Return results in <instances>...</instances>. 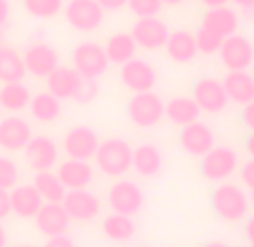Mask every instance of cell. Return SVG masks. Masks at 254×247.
<instances>
[{
  "instance_id": "1",
  "label": "cell",
  "mask_w": 254,
  "mask_h": 247,
  "mask_svg": "<svg viewBox=\"0 0 254 247\" xmlns=\"http://www.w3.org/2000/svg\"><path fill=\"white\" fill-rule=\"evenodd\" d=\"M211 209L225 223H241L250 214V195L241 185L218 182L211 191Z\"/></svg>"
},
{
  "instance_id": "2",
  "label": "cell",
  "mask_w": 254,
  "mask_h": 247,
  "mask_svg": "<svg viewBox=\"0 0 254 247\" xmlns=\"http://www.w3.org/2000/svg\"><path fill=\"white\" fill-rule=\"evenodd\" d=\"M95 167L108 178H124L130 171L133 162V146L122 137H108L99 142L95 153Z\"/></svg>"
},
{
  "instance_id": "3",
  "label": "cell",
  "mask_w": 254,
  "mask_h": 247,
  "mask_svg": "<svg viewBox=\"0 0 254 247\" xmlns=\"http://www.w3.org/2000/svg\"><path fill=\"white\" fill-rule=\"evenodd\" d=\"M126 117L137 128H153L164 119V101L158 92H133L126 104Z\"/></svg>"
},
{
  "instance_id": "4",
  "label": "cell",
  "mask_w": 254,
  "mask_h": 247,
  "mask_svg": "<svg viewBox=\"0 0 254 247\" xmlns=\"http://www.w3.org/2000/svg\"><path fill=\"white\" fill-rule=\"evenodd\" d=\"M72 67L83 76V79L97 81L101 74H106L108 70V57L104 52V45L95 43V41H81L72 48Z\"/></svg>"
},
{
  "instance_id": "5",
  "label": "cell",
  "mask_w": 254,
  "mask_h": 247,
  "mask_svg": "<svg viewBox=\"0 0 254 247\" xmlns=\"http://www.w3.org/2000/svg\"><path fill=\"white\" fill-rule=\"evenodd\" d=\"M239 169V155L230 146H211L200 157V176L209 182H225Z\"/></svg>"
},
{
  "instance_id": "6",
  "label": "cell",
  "mask_w": 254,
  "mask_h": 247,
  "mask_svg": "<svg viewBox=\"0 0 254 247\" xmlns=\"http://www.w3.org/2000/svg\"><path fill=\"white\" fill-rule=\"evenodd\" d=\"M104 14L106 11L97 0H67L63 5L65 23L79 34H90L99 29L104 23Z\"/></svg>"
},
{
  "instance_id": "7",
  "label": "cell",
  "mask_w": 254,
  "mask_h": 247,
  "mask_svg": "<svg viewBox=\"0 0 254 247\" xmlns=\"http://www.w3.org/2000/svg\"><path fill=\"white\" fill-rule=\"evenodd\" d=\"M108 207L115 214H124L133 218L144 207V191L137 182H130L126 178H117L108 189Z\"/></svg>"
},
{
  "instance_id": "8",
  "label": "cell",
  "mask_w": 254,
  "mask_h": 247,
  "mask_svg": "<svg viewBox=\"0 0 254 247\" xmlns=\"http://www.w3.org/2000/svg\"><path fill=\"white\" fill-rule=\"evenodd\" d=\"M191 99L198 104L200 113L207 115H218L227 108L230 99L223 88V81L216 76H200L191 88Z\"/></svg>"
},
{
  "instance_id": "9",
  "label": "cell",
  "mask_w": 254,
  "mask_h": 247,
  "mask_svg": "<svg viewBox=\"0 0 254 247\" xmlns=\"http://www.w3.org/2000/svg\"><path fill=\"white\" fill-rule=\"evenodd\" d=\"M120 81L130 92H149L158 83V72L146 59L133 57L120 65Z\"/></svg>"
},
{
  "instance_id": "10",
  "label": "cell",
  "mask_w": 254,
  "mask_h": 247,
  "mask_svg": "<svg viewBox=\"0 0 254 247\" xmlns=\"http://www.w3.org/2000/svg\"><path fill=\"white\" fill-rule=\"evenodd\" d=\"M101 139L97 137V133L88 126H72V128L65 130L61 139V148L70 160H83L90 162L97 153V146H99Z\"/></svg>"
},
{
  "instance_id": "11",
  "label": "cell",
  "mask_w": 254,
  "mask_h": 247,
  "mask_svg": "<svg viewBox=\"0 0 254 247\" xmlns=\"http://www.w3.org/2000/svg\"><path fill=\"white\" fill-rule=\"evenodd\" d=\"M25 162L34 173L39 171H52L59 164V148L57 142L48 135H32L27 146L23 148Z\"/></svg>"
},
{
  "instance_id": "12",
  "label": "cell",
  "mask_w": 254,
  "mask_h": 247,
  "mask_svg": "<svg viewBox=\"0 0 254 247\" xmlns=\"http://www.w3.org/2000/svg\"><path fill=\"white\" fill-rule=\"evenodd\" d=\"M128 34L133 36L137 48L146 50V52H158V50H162L164 43H167L169 27L158 16H151V18H137Z\"/></svg>"
},
{
  "instance_id": "13",
  "label": "cell",
  "mask_w": 254,
  "mask_h": 247,
  "mask_svg": "<svg viewBox=\"0 0 254 247\" xmlns=\"http://www.w3.org/2000/svg\"><path fill=\"white\" fill-rule=\"evenodd\" d=\"M218 57H221L225 70H248L254 63V45L250 38L241 36V34H232V36L223 38Z\"/></svg>"
},
{
  "instance_id": "14",
  "label": "cell",
  "mask_w": 254,
  "mask_h": 247,
  "mask_svg": "<svg viewBox=\"0 0 254 247\" xmlns=\"http://www.w3.org/2000/svg\"><path fill=\"white\" fill-rule=\"evenodd\" d=\"M23 61H25L27 74L36 76V79H45L54 67L61 65V63H59L57 48H52V45L45 43V41H34V43H29L23 52Z\"/></svg>"
},
{
  "instance_id": "15",
  "label": "cell",
  "mask_w": 254,
  "mask_h": 247,
  "mask_svg": "<svg viewBox=\"0 0 254 247\" xmlns=\"http://www.w3.org/2000/svg\"><path fill=\"white\" fill-rule=\"evenodd\" d=\"M61 204L72 223H88V220L97 218L101 211V200L88 189L65 191Z\"/></svg>"
},
{
  "instance_id": "16",
  "label": "cell",
  "mask_w": 254,
  "mask_h": 247,
  "mask_svg": "<svg viewBox=\"0 0 254 247\" xmlns=\"http://www.w3.org/2000/svg\"><path fill=\"white\" fill-rule=\"evenodd\" d=\"M32 139V126L27 119L11 113L0 119V148L7 153H20Z\"/></svg>"
},
{
  "instance_id": "17",
  "label": "cell",
  "mask_w": 254,
  "mask_h": 247,
  "mask_svg": "<svg viewBox=\"0 0 254 247\" xmlns=\"http://www.w3.org/2000/svg\"><path fill=\"white\" fill-rule=\"evenodd\" d=\"M81 81L83 76L72 65H57L45 76V86H48L50 95H54L59 101H67V99H74Z\"/></svg>"
},
{
  "instance_id": "18",
  "label": "cell",
  "mask_w": 254,
  "mask_h": 247,
  "mask_svg": "<svg viewBox=\"0 0 254 247\" xmlns=\"http://www.w3.org/2000/svg\"><path fill=\"white\" fill-rule=\"evenodd\" d=\"M214 144H216L214 130H211L205 122H200V119L180 128V148H183L187 155L202 157Z\"/></svg>"
},
{
  "instance_id": "19",
  "label": "cell",
  "mask_w": 254,
  "mask_h": 247,
  "mask_svg": "<svg viewBox=\"0 0 254 247\" xmlns=\"http://www.w3.org/2000/svg\"><path fill=\"white\" fill-rule=\"evenodd\" d=\"M34 223L43 236H61L67 234L72 220L67 216V211L63 209L61 202H43V207L39 209V214L34 216Z\"/></svg>"
},
{
  "instance_id": "20",
  "label": "cell",
  "mask_w": 254,
  "mask_h": 247,
  "mask_svg": "<svg viewBox=\"0 0 254 247\" xmlns=\"http://www.w3.org/2000/svg\"><path fill=\"white\" fill-rule=\"evenodd\" d=\"M92 164L83 160H63L57 167V178L61 180V185L65 186V191L74 189H88L92 185Z\"/></svg>"
},
{
  "instance_id": "21",
  "label": "cell",
  "mask_w": 254,
  "mask_h": 247,
  "mask_svg": "<svg viewBox=\"0 0 254 247\" xmlns=\"http://www.w3.org/2000/svg\"><path fill=\"white\" fill-rule=\"evenodd\" d=\"M200 27L218 34L221 38H227V36H232V34H236V29H239V14L227 5L207 7L205 14H202Z\"/></svg>"
},
{
  "instance_id": "22",
  "label": "cell",
  "mask_w": 254,
  "mask_h": 247,
  "mask_svg": "<svg viewBox=\"0 0 254 247\" xmlns=\"http://www.w3.org/2000/svg\"><path fill=\"white\" fill-rule=\"evenodd\" d=\"M164 52L171 59L173 63H191L198 57V48H196V36L189 29H173L169 32L167 43H164Z\"/></svg>"
},
{
  "instance_id": "23",
  "label": "cell",
  "mask_w": 254,
  "mask_h": 247,
  "mask_svg": "<svg viewBox=\"0 0 254 247\" xmlns=\"http://www.w3.org/2000/svg\"><path fill=\"white\" fill-rule=\"evenodd\" d=\"M221 81L232 104L245 106L254 99V76L248 70H227Z\"/></svg>"
},
{
  "instance_id": "24",
  "label": "cell",
  "mask_w": 254,
  "mask_h": 247,
  "mask_svg": "<svg viewBox=\"0 0 254 247\" xmlns=\"http://www.w3.org/2000/svg\"><path fill=\"white\" fill-rule=\"evenodd\" d=\"M164 169V157L155 144H139L133 148V162L130 171H135L139 178H155Z\"/></svg>"
},
{
  "instance_id": "25",
  "label": "cell",
  "mask_w": 254,
  "mask_h": 247,
  "mask_svg": "<svg viewBox=\"0 0 254 247\" xmlns=\"http://www.w3.org/2000/svg\"><path fill=\"white\" fill-rule=\"evenodd\" d=\"M9 207L11 214L18 218H34L43 207V198L34 189V185H16L14 189H9Z\"/></svg>"
},
{
  "instance_id": "26",
  "label": "cell",
  "mask_w": 254,
  "mask_h": 247,
  "mask_svg": "<svg viewBox=\"0 0 254 247\" xmlns=\"http://www.w3.org/2000/svg\"><path fill=\"white\" fill-rule=\"evenodd\" d=\"M164 117H167L173 126L183 128V126H189V124L200 119V108H198V104L191 97L178 95V97H171V99L164 104Z\"/></svg>"
},
{
  "instance_id": "27",
  "label": "cell",
  "mask_w": 254,
  "mask_h": 247,
  "mask_svg": "<svg viewBox=\"0 0 254 247\" xmlns=\"http://www.w3.org/2000/svg\"><path fill=\"white\" fill-rule=\"evenodd\" d=\"M25 76H27V70H25L23 54L16 48L0 45V83L23 81Z\"/></svg>"
},
{
  "instance_id": "28",
  "label": "cell",
  "mask_w": 254,
  "mask_h": 247,
  "mask_svg": "<svg viewBox=\"0 0 254 247\" xmlns=\"http://www.w3.org/2000/svg\"><path fill=\"white\" fill-rule=\"evenodd\" d=\"M104 52L108 57V63H115V65H122V63L130 61L137 52V45H135L133 36L128 32H117L113 36H108L104 45Z\"/></svg>"
},
{
  "instance_id": "29",
  "label": "cell",
  "mask_w": 254,
  "mask_h": 247,
  "mask_svg": "<svg viewBox=\"0 0 254 247\" xmlns=\"http://www.w3.org/2000/svg\"><path fill=\"white\" fill-rule=\"evenodd\" d=\"M29 99H32V90L25 86L23 81L0 83V108L18 115L20 110H25L29 106Z\"/></svg>"
},
{
  "instance_id": "30",
  "label": "cell",
  "mask_w": 254,
  "mask_h": 247,
  "mask_svg": "<svg viewBox=\"0 0 254 247\" xmlns=\"http://www.w3.org/2000/svg\"><path fill=\"white\" fill-rule=\"evenodd\" d=\"M101 232L108 241H115V243H128L130 238L135 236V223L130 216H124V214H111L106 216L101 220Z\"/></svg>"
},
{
  "instance_id": "31",
  "label": "cell",
  "mask_w": 254,
  "mask_h": 247,
  "mask_svg": "<svg viewBox=\"0 0 254 247\" xmlns=\"http://www.w3.org/2000/svg\"><path fill=\"white\" fill-rule=\"evenodd\" d=\"M27 108H29V115L36 122L50 124L54 119H59V115H61V101L54 95H50V92H36V95H32Z\"/></svg>"
},
{
  "instance_id": "32",
  "label": "cell",
  "mask_w": 254,
  "mask_h": 247,
  "mask_svg": "<svg viewBox=\"0 0 254 247\" xmlns=\"http://www.w3.org/2000/svg\"><path fill=\"white\" fill-rule=\"evenodd\" d=\"M32 185H34V189L39 191L41 198H43V202H61L63 195H65V186L61 185V180L57 178L54 171L34 173Z\"/></svg>"
},
{
  "instance_id": "33",
  "label": "cell",
  "mask_w": 254,
  "mask_h": 247,
  "mask_svg": "<svg viewBox=\"0 0 254 247\" xmlns=\"http://www.w3.org/2000/svg\"><path fill=\"white\" fill-rule=\"evenodd\" d=\"M65 0H23V9L29 16L41 20H50L63 11Z\"/></svg>"
},
{
  "instance_id": "34",
  "label": "cell",
  "mask_w": 254,
  "mask_h": 247,
  "mask_svg": "<svg viewBox=\"0 0 254 247\" xmlns=\"http://www.w3.org/2000/svg\"><path fill=\"white\" fill-rule=\"evenodd\" d=\"M193 36H196L198 54H207V57H209V54H218V50H221V45H223V38L205 27H200Z\"/></svg>"
},
{
  "instance_id": "35",
  "label": "cell",
  "mask_w": 254,
  "mask_h": 247,
  "mask_svg": "<svg viewBox=\"0 0 254 247\" xmlns=\"http://www.w3.org/2000/svg\"><path fill=\"white\" fill-rule=\"evenodd\" d=\"M18 178H20L18 164L11 157L0 155V189H5V191L14 189L18 185Z\"/></svg>"
},
{
  "instance_id": "36",
  "label": "cell",
  "mask_w": 254,
  "mask_h": 247,
  "mask_svg": "<svg viewBox=\"0 0 254 247\" xmlns=\"http://www.w3.org/2000/svg\"><path fill=\"white\" fill-rule=\"evenodd\" d=\"M126 7L135 18H151V16H158L164 5L162 0H128Z\"/></svg>"
},
{
  "instance_id": "37",
  "label": "cell",
  "mask_w": 254,
  "mask_h": 247,
  "mask_svg": "<svg viewBox=\"0 0 254 247\" xmlns=\"http://www.w3.org/2000/svg\"><path fill=\"white\" fill-rule=\"evenodd\" d=\"M97 95H99V86H97V81L83 79L81 86H79V90H77V95H74V101H79V104H90L92 99H97Z\"/></svg>"
},
{
  "instance_id": "38",
  "label": "cell",
  "mask_w": 254,
  "mask_h": 247,
  "mask_svg": "<svg viewBox=\"0 0 254 247\" xmlns=\"http://www.w3.org/2000/svg\"><path fill=\"white\" fill-rule=\"evenodd\" d=\"M239 178H241V186H243L248 193L254 195V160H248L245 164H241Z\"/></svg>"
},
{
  "instance_id": "39",
  "label": "cell",
  "mask_w": 254,
  "mask_h": 247,
  "mask_svg": "<svg viewBox=\"0 0 254 247\" xmlns=\"http://www.w3.org/2000/svg\"><path fill=\"white\" fill-rule=\"evenodd\" d=\"M241 122H243V126L248 130H254V99L250 101V104L241 106Z\"/></svg>"
},
{
  "instance_id": "40",
  "label": "cell",
  "mask_w": 254,
  "mask_h": 247,
  "mask_svg": "<svg viewBox=\"0 0 254 247\" xmlns=\"http://www.w3.org/2000/svg\"><path fill=\"white\" fill-rule=\"evenodd\" d=\"M43 247H77V243L72 241L67 234H61V236H50Z\"/></svg>"
},
{
  "instance_id": "41",
  "label": "cell",
  "mask_w": 254,
  "mask_h": 247,
  "mask_svg": "<svg viewBox=\"0 0 254 247\" xmlns=\"http://www.w3.org/2000/svg\"><path fill=\"white\" fill-rule=\"evenodd\" d=\"M101 5V9L104 11H120V9H124L126 7V2L128 0H97Z\"/></svg>"
},
{
  "instance_id": "42",
  "label": "cell",
  "mask_w": 254,
  "mask_h": 247,
  "mask_svg": "<svg viewBox=\"0 0 254 247\" xmlns=\"http://www.w3.org/2000/svg\"><path fill=\"white\" fill-rule=\"evenodd\" d=\"M11 214V207H9V191L0 189V220L7 218Z\"/></svg>"
},
{
  "instance_id": "43",
  "label": "cell",
  "mask_w": 254,
  "mask_h": 247,
  "mask_svg": "<svg viewBox=\"0 0 254 247\" xmlns=\"http://www.w3.org/2000/svg\"><path fill=\"white\" fill-rule=\"evenodd\" d=\"M243 234H245V238H248V243H250V245H254V216H250V218H245Z\"/></svg>"
},
{
  "instance_id": "44",
  "label": "cell",
  "mask_w": 254,
  "mask_h": 247,
  "mask_svg": "<svg viewBox=\"0 0 254 247\" xmlns=\"http://www.w3.org/2000/svg\"><path fill=\"white\" fill-rule=\"evenodd\" d=\"M9 20V0H0V27Z\"/></svg>"
},
{
  "instance_id": "45",
  "label": "cell",
  "mask_w": 254,
  "mask_h": 247,
  "mask_svg": "<svg viewBox=\"0 0 254 247\" xmlns=\"http://www.w3.org/2000/svg\"><path fill=\"white\" fill-rule=\"evenodd\" d=\"M232 2H236V7H241L245 14H254V0H232Z\"/></svg>"
},
{
  "instance_id": "46",
  "label": "cell",
  "mask_w": 254,
  "mask_h": 247,
  "mask_svg": "<svg viewBox=\"0 0 254 247\" xmlns=\"http://www.w3.org/2000/svg\"><path fill=\"white\" fill-rule=\"evenodd\" d=\"M245 151H248L250 160H254V130H250V135L245 137Z\"/></svg>"
},
{
  "instance_id": "47",
  "label": "cell",
  "mask_w": 254,
  "mask_h": 247,
  "mask_svg": "<svg viewBox=\"0 0 254 247\" xmlns=\"http://www.w3.org/2000/svg\"><path fill=\"white\" fill-rule=\"evenodd\" d=\"M198 2H202L205 7H216V5H227L230 0H198Z\"/></svg>"
},
{
  "instance_id": "48",
  "label": "cell",
  "mask_w": 254,
  "mask_h": 247,
  "mask_svg": "<svg viewBox=\"0 0 254 247\" xmlns=\"http://www.w3.org/2000/svg\"><path fill=\"white\" fill-rule=\"evenodd\" d=\"M0 247H7V229L2 225V220H0Z\"/></svg>"
},
{
  "instance_id": "49",
  "label": "cell",
  "mask_w": 254,
  "mask_h": 247,
  "mask_svg": "<svg viewBox=\"0 0 254 247\" xmlns=\"http://www.w3.org/2000/svg\"><path fill=\"white\" fill-rule=\"evenodd\" d=\"M200 247H230V245L223 241H207V243H202Z\"/></svg>"
},
{
  "instance_id": "50",
  "label": "cell",
  "mask_w": 254,
  "mask_h": 247,
  "mask_svg": "<svg viewBox=\"0 0 254 247\" xmlns=\"http://www.w3.org/2000/svg\"><path fill=\"white\" fill-rule=\"evenodd\" d=\"M187 0H162V5H169V7H176V5H185Z\"/></svg>"
},
{
  "instance_id": "51",
  "label": "cell",
  "mask_w": 254,
  "mask_h": 247,
  "mask_svg": "<svg viewBox=\"0 0 254 247\" xmlns=\"http://www.w3.org/2000/svg\"><path fill=\"white\" fill-rule=\"evenodd\" d=\"M14 247H34V245H27V243H20V245H14Z\"/></svg>"
},
{
  "instance_id": "52",
  "label": "cell",
  "mask_w": 254,
  "mask_h": 247,
  "mask_svg": "<svg viewBox=\"0 0 254 247\" xmlns=\"http://www.w3.org/2000/svg\"><path fill=\"white\" fill-rule=\"evenodd\" d=\"M0 41H2V27H0Z\"/></svg>"
},
{
  "instance_id": "53",
  "label": "cell",
  "mask_w": 254,
  "mask_h": 247,
  "mask_svg": "<svg viewBox=\"0 0 254 247\" xmlns=\"http://www.w3.org/2000/svg\"><path fill=\"white\" fill-rule=\"evenodd\" d=\"M250 247H254V245H250Z\"/></svg>"
},
{
  "instance_id": "54",
  "label": "cell",
  "mask_w": 254,
  "mask_h": 247,
  "mask_svg": "<svg viewBox=\"0 0 254 247\" xmlns=\"http://www.w3.org/2000/svg\"><path fill=\"white\" fill-rule=\"evenodd\" d=\"M252 198H254V195H252Z\"/></svg>"
}]
</instances>
